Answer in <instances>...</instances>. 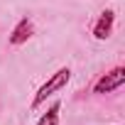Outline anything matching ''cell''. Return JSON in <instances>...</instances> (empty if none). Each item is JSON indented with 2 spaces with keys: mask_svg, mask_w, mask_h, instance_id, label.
<instances>
[{
  "mask_svg": "<svg viewBox=\"0 0 125 125\" xmlns=\"http://www.w3.org/2000/svg\"><path fill=\"white\" fill-rule=\"evenodd\" d=\"M69 79H71V69L69 66H61L52 79H47V83H42L39 88H37V93H34V98H32V108H37V105H42L52 93H56V91H61L66 83H69Z\"/></svg>",
  "mask_w": 125,
  "mask_h": 125,
  "instance_id": "1",
  "label": "cell"
},
{
  "mask_svg": "<svg viewBox=\"0 0 125 125\" xmlns=\"http://www.w3.org/2000/svg\"><path fill=\"white\" fill-rule=\"evenodd\" d=\"M125 83V66H115L113 71H108V74H103L96 83H93V93H110V91H115V88H120Z\"/></svg>",
  "mask_w": 125,
  "mask_h": 125,
  "instance_id": "2",
  "label": "cell"
},
{
  "mask_svg": "<svg viewBox=\"0 0 125 125\" xmlns=\"http://www.w3.org/2000/svg\"><path fill=\"white\" fill-rule=\"evenodd\" d=\"M113 25H115V10H103L101 12V17L96 20V25H93V37L96 39H108L110 34H113Z\"/></svg>",
  "mask_w": 125,
  "mask_h": 125,
  "instance_id": "3",
  "label": "cell"
},
{
  "mask_svg": "<svg viewBox=\"0 0 125 125\" xmlns=\"http://www.w3.org/2000/svg\"><path fill=\"white\" fill-rule=\"evenodd\" d=\"M32 34H34V25H32V20H30V17H22V20L15 25V30L10 32V39H8V42H10L12 47H20V44H25Z\"/></svg>",
  "mask_w": 125,
  "mask_h": 125,
  "instance_id": "4",
  "label": "cell"
},
{
  "mask_svg": "<svg viewBox=\"0 0 125 125\" xmlns=\"http://www.w3.org/2000/svg\"><path fill=\"white\" fill-rule=\"evenodd\" d=\"M59 108H61V105L54 103V105H52V108L37 120V125H59Z\"/></svg>",
  "mask_w": 125,
  "mask_h": 125,
  "instance_id": "5",
  "label": "cell"
}]
</instances>
